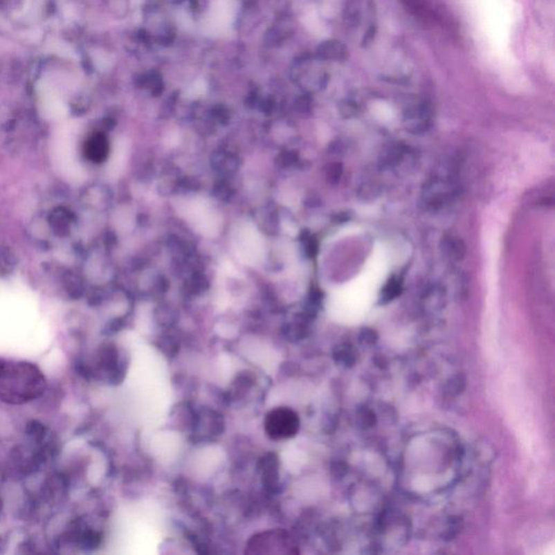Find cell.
<instances>
[{"instance_id": "1", "label": "cell", "mask_w": 555, "mask_h": 555, "mask_svg": "<svg viewBox=\"0 0 555 555\" xmlns=\"http://www.w3.org/2000/svg\"><path fill=\"white\" fill-rule=\"evenodd\" d=\"M46 379L36 365L0 359V401L22 405L43 395Z\"/></svg>"}, {"instance_id": "2", "label": "cell", "mask_w": 555, "mask_h": 555, "mask_svg": "<svg viewBox=\"0 0 555 555\" xmlns=\"http://www.w3.org/2000/svg\"><path fill=\"white\" fill-rule=\"evenodd\" d=\"M265 430L273 440L288 439L298 434L300 421L298 413L290 408H275L266 415Z\"/></svg>"}, {"instance_id": "3", "label": "cell", "mask_w": 555, "mask_h": 555, "mask_svg": "<svg viewBox=\"0 0 555 555\" xmlns=\"http://www.w3.org/2000/svg\"><path fill=\"white\" fill-rule=\"evenodd\" d=\"M233 246L238 257L248 264L257 263L263 256V242L255 228L239 226L233 235Z\"/></svg>"}, {"instance_id": "4", "label": "cell", "mask_w": 555, "mask_h": 555, "mask_svg": "<svg viewBox=\"0 0 555 555\" xmlns=\"http://www.w3.org/2000/svg\"><path fill=\"white\" fill-rule=\"evenodd\" d=\"M457 194L455 185L451 181L435 178L424 187L423 190V202L432 210L443 208L448 202H451Z\"/></svg>"}, {"instance_id": "5", "label": "cell", "mask_w": 555, "mask_h": 555, "mask_svg": "<svg viewBox=\"0 0 555 555\" xmlns=\"http://www.w3.org/2000/svg\"><path fill=\"white\" fill-rule=\"evenodd\" d=\"M433 108L426 101L411 105L403 114L406 127L413 134L426 133L432 125Z\"/></svg>"}, {"instance_id": "6", "label": "cell", "mask_w": 555, "mask_h": 555, "mask_svg": "<svg viewBox=\"0 0 555 555\" xmlns=\"http://www.w3.org/2000/svg\"><path fill=\"white\" fill-rule=\"evenodd\" d=\"M348 48L338 39H328L318 46L317 57L323 61L344 62L348 58Z\"/></svg>"}, {"instance_id": "7", "label": "cell", "mask_w": 555, "mask_h": 555, "mask_svg": "<svg viewBox=\"0 0 555 555\" xmlns=\"http://www.w3.org/2000/svg\"><path fill=\"white\" fill-rule=\"evenodd\" d=\"M442 250L449 260L459 262L464 258L466 254V246L458 237L447 235L442 241Z\"/></svg>"}, {"instance_id": "8", "label": "cell", "mask_w": 555, "mask_h": 555, "mask_svg": "<svg viewBox=\"0 0 555 555\" xmlns=\"http://www.w3.org/2000/svg\"><path fill=\"white\" fill-rule=\"evenodd\" d=\"M405 154L406 147L401 143L390 145L381 155V166L384 168H395L403 160Z\"/></svg>"}, {"instance_id": "9", "label": "cell", "mask_w": 555, "mask_h": 555, "mask_svg": "<svg viewBox=\"0 0 555 555\" xmlns=\"http://www.w3.org/2000/svg\"><path fill=\"white\" fill-rule=\"evenodd\" d=\"M401 282L397 278H390L388 281L384 288L381 291L380 304L385 305L390 303L392 300H395L396 298L401 295Z\"/></svg>"}, {"instance_id": "10", "label": "cell", "mask_w": 555, "mask_h": 555, "mask_svg": "<svg viewBox=\"0 0 555 555\" xmlns=\"http://www.w3.org/2000/svg\"><path fill=\"white\" fill-rule=\"evenodd\" d=\"M334 359L344 367H353L357 361L356 350L349 344H342L334 352Z\"/></svg>"}, {"instance_id": "11", "label": "cell", "mask_w": 555, "mask_h": 555, "mask_svg": "<svg viewBox=\"0 0 555 555\" xmlns=\"http://www.w3.org/2000/svg\"><path fill=\"white\" fill-rule=\"evenodd\" d=\"M406 10L411 15L419 17V18H426L428 15V6L426 0H401Z\"/></svg>"}, {"instance_id": "12", "label": "cell", "mask_w": 555, "mask_h": 555, "mask_svg": "<svg viewBox=\"0 0 555 555\" xmlns=\"http://www.w3.org/2000/svg\"><path fill=\"white\" fill-rule=\"evenodd\" d=\"M356 419H357L358 426L361 428H363V430L372 428V426H374L375 423H376V418H375L374 413L367 407L363 408L361 410H358Z\"/></svg>"}, {"instance_id": "13", "label": "cell", "mask_w": 555, "mask_h": 555, "mask_svg": "<svg viewBox=\"0 0 555 555\" xmlns=\"http://www.w3.org/2000/svg\"><path fill=\"white\" fill-rule=\"evenodd\" d=\"M103 152H104V145H103V140L100 138H93L87 143L86 153L93 160L102 158Z\"/></svg>"}, {"instance_id": "14", "label": "cell", "mask_w": 555, "mask_h": 555, "mask_svg": "<svg viewBox=\"0 0 555 555\" xmlns=\"http://www.w3.org/2000/svg\"><path fill=\"white\" fill-rule=\"evenodd\" d=\"M465 380L462 375H457L453 376L447 384L448 393L451 395H458L464 390Z\"/></svg>"}, {"instance_id": "15", "label": "cell", "mask_w": 555, "mask_h": 555, "mask_svg": "<svg viewBox=\"0 0 555 555\" xmlns=\"http://www.w3.org/2000/svg\"><path fill=\"white\" fill-rule=\"evenodd\" d=\"M378 333L375 332L373 329L365 328L361 330L359 340L363 345H373L378 340Z\"/></svg>"}, {"instance_id": "16", "label": "cell", "mask_w": 555, "mask_h": 555, "mask_svg": "<svg viewBox=\"0 0 555 555\" xmlns=\"http://www.w3.org/2000/svg\"><path fill=\"white\" fill-rule=\"evenodd\" d=\"M358 104L353 100H345L340 103V113L345 118H353L357 114Z\"/></svg>"}]
</instances>
